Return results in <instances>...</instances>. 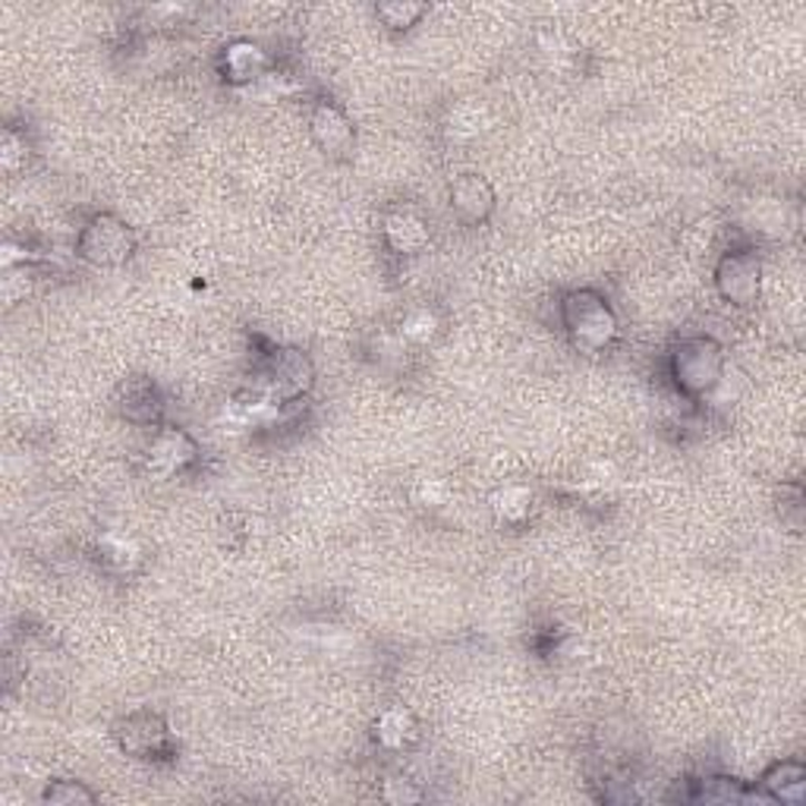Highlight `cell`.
Segmentation results:
<instances>
[{
    "label": "cell",
    "mask_w": 806,
    "mask_h": 806,
    "mask_svg": "<svg viewBox=\"0 0 806 806\" xmlns=\"http://www.w3.org/2000/svg\"><path fill=\"white\" fill-rule=\"evenodd\" d=\"M45 804H95V794L79 782H55L41 794Z\"/></svg>",
    "instance_id": "cell-20"
},
{
    "label": "cell",
    "mask_w": 806,
    "mask_h": 806,
    "mask_svg": "<svg viewBox=\"0 0 806 806\" xmlns=\"http://www.w3.org/2000/svg\"><path fill=\"white\" fill-rule=\"evenodd\" d=\"M492 511L501 523H523L532 511V492L527 485H504L492 495Z\"/></svg>",
    "instance_id": "cell-16"
},
{
    "label": "cell",
    "mask_w": 806,
    "mask_h": 806,
    "mask_svg": "<svg viewBox=\"0 0 806 806\" xmlns=\"http://www.w3.org/2000/svg\"><path fill=\"white\" fill-rule=\"evenodd\" d=\"M312 382H315V368L309 356L296 347H281L268 353V360L262 363L253 391L265 394L277 406H287L299 401L303 394H309Z\"/></svg>",
    "instance_id": "cell-3"
},
{
    "label": "cell",
    "mask_w": 806,
    "mask_h": 806,
    "mask_svg": "<svg viewBox=\"0 0 806 806\" xmlns=\"http://www.w3.org/2000/svg\"><path fill=\"white\" fill-rule=\"evenodd\" d=\"M451 208L463 224H482L495 212V189L479 174H460L451 184Z\"/></svg>",
    "instance_id": "cell-9"
},
{
    "label": "cell",
    "mask_w": 806,
    "mask_h": 806,
    "mask_svg": "<svg viewBox=\"0 0 806 806\" xmlns=\"http://www.w3.org/2000/svg\"><path fill=\"white\" fill-rule=\"evenodd\" d=\"M136 249V237L127 227V220L117 215H95L82 234L76 239V253L95 268H117L124 265Z\"/></svg>",
    "instance_id": "cell-4"
},
{
    "label": "cell",
    "mask_w": 806,
    "mask_h": 806,
    "mask_svg": "<svg viewBox=\"0 0 806 806\" xmlns=\"http://www.w3.org/2000/svg\"><path fill=\"white\" fill-rule=\"evenodd\" d=\"M401 334L406 341H413V344H429L439 334V315L429 309L410 312L401 322Z\"/></svg>",
    "instance_id": "cell-18"
},
{
    "label": "cell",
    "mask_w": 806,
    "mask_h": 806,
    "mask_svg": "<svg viewBox=\"0 0 806 806\" xmlns=\"http://www.w3.org/2000/svg\"><path fill=\"white\" fill-rule=\"evenodd\" d=\"M120 413L129 422H155L161 416V401H158V391L148 382H129L124 387V403H120Z\"/></svg>",
    "instance_id": "cell-15"
},
{
    "label": "cell",
    "mask_w": 806,
    "mask_h": 806,
    "mask_svg": "<svg viewBox=\"0 0 806 806\" xmlns=\"http://www.w3.org/2000/svg\"><path fill=\"white\" fill-rule=\"evenodd\" d=\"M382 234H385V243L394 249V253H401V256H413V253H420L429 246V224L420 218V215H413V212H391L385 218V227H382Z\"/></svg>",
    "instance_id": "cell-11"
},
{
    "label": "cell",
    "mask_w": 806,
    "mask_h": 806,
    "mask_svg": "<svg viewBox=\"0 0 806 806\" xmlns=\"http://www.w3.org/2000/svg\"><path fill=\"white\" fill-rule=\"evenodd\" d=\"M482 129H485V108H479L473 101L454 108V114H451V132H454V136L473 139Z\"/></svg>",
    "instance_id": "cell-19"
},
{
    "label": "cell",
    "mask_w": 806,
    "mask_h": 806,
    "mask_svg": "<svg viewBox=\"0 0 806 806\" xmlns=\"http://www.w3.org/2000/svg\"><path fill=\"white\" fill-rule=\"evenodd\" d=\"M416 718L406 709H385L375 721V740L385 750H403L416 740Z\"/></svg>",
    "instance_id": "cell-14"
},
{
    "label": "cell",
    "mask_w": 806,
    "mask_h": 806,
    "mask_svg": "<svg viewBox=\"0 0 806 806\" xmlns=\"http://www.w3.org/2000/svg\"><path fill=\"white\" fill-rule=\"evenodd\" d=\"M375 13H379V19L385 22L387 29L406 32V29H413V26L420 22L425 7H422V3H406V0L401 3V0H394V3H379Z\"/></svg>",
    "instance_id": "cell-17"
},
{
    "label": "cell",
    "mask_w": 806,
    "mask_h": 806,
    "mask_svg": "<svg viewBox=\"0 0 806 806\" xmlns=\"http://www.w3.org/2000/svg\"><path fill=\"white\" fill-rule=\"evenodd\" d=\"M309 129L315 146L322 148L325 155L341 158V155H347L350 148H353V124H350L347 114L337 105H331V101H318L315 105L309 117Z\"/></svg>",
    "instance_id": "cell-8"
},
{
    "label": "cell",
    "mask_w": 806,
    "mask_h": 806,
    "mask_svg": "<svg viewBox=\"0 0 806 806\" xmlns=\"http://www.w3.org/2000/svg\"><path fill=\"white\" fill-rule=\"evenodd\" d=\"M759 785L775 804H800L806 794V769L800 763H775Z\"/></svg>",
    "instance_id": "cell-12"
},
{
    "label": "cell",
    "mask_w": 806,
    "mask_h": 806,
    "mask_svg": "<svg viewBox=\"0 0 806 806\" xmlns=\"http://www.w3.org/2000/svg\"><path fill=\"white\" fill-rule=\"evenodd\" d=\"M272 70V60L268 55L253 45V41H234L227 45L224 51V73L230 82L237 86H253V82H262L265 76Z\"/></svg>",
    "instance_id": "cell-10"
},
{
    "label": "cell",
    "mask_w": 806,
    "mask_h": 806,
    "mask_svg": "<svg viewBox=\"0 0 806 806\" xmlns=\"http://www.w3.org/2000/svg\"><path fill=\"white\" fill-rule=\"evenodd\" d=\"M196 460H199V444L184 429H161L148 441L146 454H142L146 473L155 479L180 476Z\"/></svg>",
    "instance_id": "cell-6"
},
{
    "label": "cell",
    "mask_w": 806,
    "mask_h": 806,
    "mask_svg": "<svg viewBox=\"0 0 806 806\" xmlns=\"http://www.w3.org/2000/svg\"><path fill=\"white\" fill-rule=\"evenodd\" d=\"M120 747L136 759H165L174 750L170 728L158 712H132L120 721Z\"/></svg>",
    "instance_id": "cell-7"
},
{
    "label": "cell",
    "mask_w": 806,
    "mask_h": 806,
    "mask_svg": "<svg viewBox=\"0 0 806 806\" xmlns=\"http://www.w3.org/2000/svg\"><path fill=\"white\" fill-rule=\"evenodd\" d=\"M561 318L570 341L587 353H599L618 337V315L596 291H573L564 296Z\"/></svg>",
    "instance_id": "cell-1"
},
{
    "label": "cell",
    "mask_w": 806,
    "mask_h": 806,
    "mask_svg": "<svg viewBox=\"0 0 806 806\" xmlns=\"http://www.w3.org/2000/svg\"><path fill=\"white\" fill-rule=\"evenodd\" d=\"M420 495L425 504H441V495H444V482L439 479H429V482H422Z\"/></svg>",
    "instance_id": "cell-23"
},
{
    "label": "cell",
    "mask_w": 806,
    "mask_h": 806,
    "mask_svg": "<svg viewBox=\"0 0 806 806\" xmlns=\"http://www.w3.org/2000/svg\"><path fill=\"white\" fill-rule=\"evenodd\" d=\"M0 161L7 170H17L19 161H26V142H19V136L13 129H7L3 136V146H0Z\"/></svg>",
    "instance_id": "cell-21"
},
{
    "label": "cell",
    "mask_w": 806,
    "mask_h": 806,
    "mask_svg": "<svg viewBox=\"0 0 806 806\" xmlns=\"http://www.w3.org/2000/svg\"><path fill=\"white\" fill-rule=\"evenodd\" d=\"M385 800H391V804H416V800H422V794L410 788L406 782H385Z\"/></svg>",
    "instance_id": "cell-22"
},
{
    "label": "cell",
    "mask_w": 806,
    "mask_h": 806,
    "mask_svg": "<svg viewBox=\"0 0 806 806\" xmlns=\"http://www.w3.org/2000/svg\"><path fill=\"white\" fill-rule=\"evenodd\" d=\"M715 287L731 306L747 309L763 294V262L753 249H737L721 256L715 268Z\"/></svg>",
    "instance_id": "cell-5"
},
{
    "label": "cell",
    "mask_w": 806,
    "mask_h": 806,
    "mask_svg": "<svg viewBox=\"0 0 806 806\" xmlns=\"http://www.w3.org/2000/svg\"><path fill=\"white\" fill-rule=\"evenodd\" d=\"M721 375H725V350L712 337L680 341L671 353V379L690 397H702L715 391L721 385Z\"/></svg>",
    "instance_id": "cell-2"
},
{
    "label": "cell",
    "mask_w": 806,
    "mask_h": 806,
    "mask_svg": "<svg viewBox=\"0 0 806 806\" xmlns=\"http://www.w3.org/2000/svg\"><path fill=\"white\" fill-rule=\"evenodd\" d=\"M98 558L110 570L129 573V570H136L142 564V545L127 532H105L101 542H98Z\"/></svg>",
    "instance_id": "cell-13"
}]
</instances>
